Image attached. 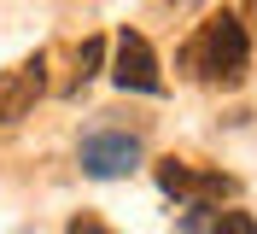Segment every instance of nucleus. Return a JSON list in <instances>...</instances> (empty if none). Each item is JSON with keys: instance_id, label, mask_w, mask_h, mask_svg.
I'll list each match as a JSON object with an SVG mask.
<instances>
[{"instance_id": "nucleus-1", "label": "nucleus", "mask_w": 257, "mask_h": 234, "mask_svg": "<svg viewBox=\"0 0 257 234\" xmlns=\"http://www.w3.org/2000/svg\"><path fill=\"white\" fill-rule=\"evenodd\" d=\"M245 64H251V35H245V24L234 12H210L205 24L193 30V41L181 47V70H193V76L210 82V88L245 82Z\"/></svg>"}, {"instance_id": "nucleus-2", "label": "nucleus", "mask_w": 257, "mask_h": 234, "mask_svg": "<svg viewBox=\"0 0 257 234\" xmlns=\"http://www.w3.org/2000/svg\"><path fill=\"white\" fill-rule=\"evenodd\" d=\"M152 176H158V187L170 193V199L193 205V211H210V205H228L234 193H240V182L222 170H193V164H181V158H158L152 164Z\"/></svg>"}, {"instance_id": "nucleus-3", "label": "nucleus", "mask_w": 257, "mask_h": 234, "mask_svg": "<svg viewBox=\"0 0 257 234\" xmlns=\"http://www.w3.org/2000/svg\"><path fill=\"white\" fill-rule=\"evenodd\" d=\"M41 94H47V53L35 47L30 59H18L12 70H0V129H18L35 111Z\"/></svg>"}, {"instance_id": "nucleus-4", "label": "nucleus", "mask_w": 257, "mask_h": 234, "mask_svg": "<svg viewBox=\"0 0 257 234\" xmlns=\"http://www.w3.org/2000/svg\"><path fill=\"white\" fill-rule=\"evenodd\" d=\"M82 170L94 176V182H117L141 164V135H123V129H94V135H82Z\"/></svg>"}, {"instance_id": "nucleus-5", "label": "nucleus", "mask_w": 257, "mask_h": 234, "mask_svg": "<svg viewBox=\"0 0 257 234\" xmlns=\"http://www.w3.org/2000/svg\"><path fill=\"white\" fill-rule=\"evenodd\" d=\"M111 82L123 94H164V70H158V53L141 30H123L117 35V59H111Z\"/></svg>"}, {"instance_id": "nucleus-6", "label": "nucleus", "mask_w": 257, "mask_h": 234, "mask_svg": "<svg viewBox=\"0 0 257 234\" xmlns=\"http://www.w3.org/2000/svg\"><path fill=\"white\" fill-rule=\"evenodd\" d=\"M99 70H105V41H99V35H88V41L76 47V76H70V94H76V88H88Z\"/></svg>"}, {"instance_id": "nucleus-7", "label": "nucleus", "mask_w": 257, "mask_h": 234, "mask_svg": "<svg viewBox=\"0 0 257 234\" xmlns=\"http://www.w3.org/2000/svg\"><path fill=\"white\" fill-rule=\"evenodd\" d=\"M205 234H257V217L251 211H210Z\"/></svg>"}, {"instance_id": "nucleus-8", "label": "nucleus", "mask_w": 257, "mask_h": 234, "mask_svg": "<svg viewBox=\"0 0 257 234\" xmlns=\"http://www.w3.org/2000/svg\"><path fill=\"white\" fill-rule=\"evenodd\" d=\"M64 234H117V228H111L105 217H94V211H82V217H70V228H64Z\"/></svg>"}, {"instance_id": "nucleus-9", "label": "nucleus", "mask_w": 257, "mask_h": 234, "mask_svg": "<svg viewBox=\"0 0 257 234\" xmlns=\"http://www.w3.org/2000/svg\"><path fill=\"white\" fill-rule=\"evenodd\" d=\"M245 18H251V24H257V0H251V6H245Z\"/></svg>"}]
</instances>
